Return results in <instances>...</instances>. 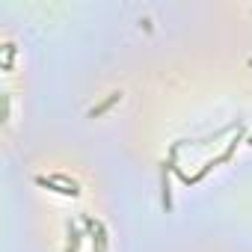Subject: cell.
Listing matches in <instances>:
<instances>
[{
	"label": "cell",
	"instance_id": "1",
	"mask_svg": "<svg viewBox=\"0 0 252 252\" xmlns=\"http://www.w3.org/2000/svg\"><path fill=\"white\" fill-rule=\"evenodd\" d=\"M36 184H42V187H48V190H54V193H63V196H80L77 184H74L71 178H65V175H51V178L39 175Z\"/></svg>",
	"mask_w": 252,
	"mask_h": 252
},
{
	"label": "cell",
	"instance_id": "2",
	"mask_svg": "<svg viewBox=\"0 0 252 252\" xmlns=\"http://www.w3.org/2000/svg\"><path fill=\"white\" fill-rule=\"evenodd\" d=\"M86 228L92 231V240L98 243V252H104V249H107V234H104V225H101L98 220H86Z\"/></svg>",
	"mask_w": 252,
	"mask_h": 252
},
{
	"label": "cell",
	"instance_id": "3",
	"mask_svg": "<svg viewBox=\"0 0 252 252\" xmlns=\"http://www.w3.org/2000/svg\"><path fill=\"white\" fill-rule=\"evenodd\" d=\"M119 98H122V92H110V98H107V101H101L98 107H92V110H89V119H95V116L107 113V110H110V107H113V104H116Z\"/></svg>",
	"mask_w": 252,
	"mask_h": 252
}]
</instances>
